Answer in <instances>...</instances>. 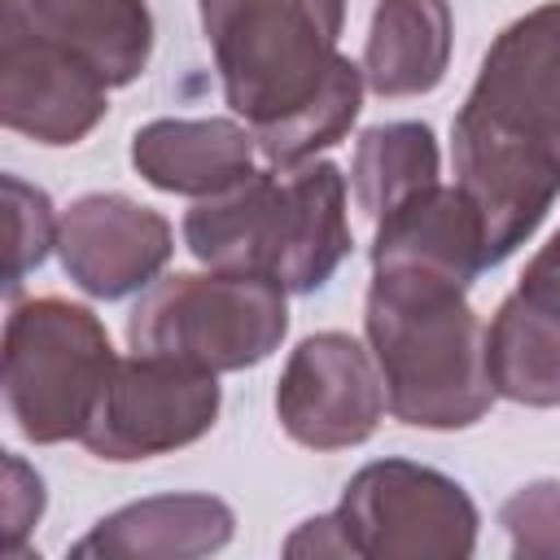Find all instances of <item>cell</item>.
Returning <instances> with one entry per match:
<instances>
[{
  "mask_svg": "<svg viewBox=\"0 0 560 560\" xmlns=\"http://www.w3.org/2000/svg\"><path fill=\"white\" fill-rule=\"evenodd\" d=\"M4 201H9V228H13L4 280H9V293H18L22 276L35 271L48 258V249L57 245L61 219L52 214L48 192L35 188V184H26V179H18V175H4Z\"/></svg>",
  "mask_w": 560,
  "mask_h": 560,
  "instance_id": "obj_19",
  "label": "cell"
},
{
  "mask_svg": "<svg viewBox=\"0 0 560 560\" xmlns=\"http://www.w3.org/2000/svg\"><path fill=\"white\" fill-rule=\"evenodd\" d=\"M39 516H44V477L22 455H4V538H9V556L22 551V538L35 529Z\"/></svg>",
  "mask_w": 560,
  "mask_h": 560,
  "instance_id": "obj_21",
  "label": "cell"
},
{
  "mask_svg": "<svg viewBox=\"0 0 560 560\" xmlns=\"http://www.w3.org/2000/svg\"><path fill=\"white\" fill-rule=\"evenodd\" d=\"M236 512L214 494H153L101 516L70 556L92 560H197L232 542Z\"/></svg>",
  "mask_w": 560,
  "mask_h": 560,
  "instance_id": "obj_14",
  "label": "cell"
},
{
  "mask_svg": "<svg viewBox=\"0 0 560 560\" xmlns=\"http://www.w3.org/2000/svg\"><path fill=\"white\" fill-rule=\"evenodd\" d=\"M516 289L538 293V298H547V302H560V228H556V236L525 262Z\"/></svg>",
  "mask_w": 560,
  "mask_h": 560,
  "instance_id": "obj_23",
  "label": "cell"
},
{
  "mask_svg": "<svg viewBox=\"0 0 560 560\" xmlns=\"http://www.w3.org/2000/svg\"><path fill=\"white\" fill-rule=\"evenodd\" d=\"M486 372L494 398L521 407H560V302L508 293L486 332Z\"/></svg>",
  "mask_w": 560,
  "mask_h": 560,
  "instance_id": "obj_17",
  "label": "cell"
},
{
  "mask_svg": "<svg viewBox=\"0 0 560 560\" xmlns=\"http://www.w3.org/2000/svg\"><path fill=\"white\" fill-rule=\"evenodd\" d=\"M451 122L560 166V0L508 22Z\"/></svg>",
  "mask_w": 560,
  "mask_h": 560,
  "instance_id": "obj_8",
  "label": "cell"
},
{
  "mask_svg": "<svg viewBox=\"0 0 560 560\" xmlns=\"http://www.w3.org/2000/svg\"><path fill=\"white\" fill-rule=\"evenodd\" d=\"M372 267H411L446 276L464 289L490 267L486 232L472 201L459 184H429L424 192L407 197L389 214L376 219L372 236Z\"/></svg>",
  "mask_w": 560,
  "mask_h": 560,
  "instance_id": "obj_13",
  "label": "cell"
},
{
  "mask_svg": "<svg viewBox=\"0 0 560 560\" xmlns=\"http://www.w3.org/2000/svg\"><path fill=\"white\" fill-rule=\"evenodd\" d=\"M455 18L446 0H376L363 79L376 96H424L446 79Z\"/></svg>",
  "mask_w": 560,
  "mask_h": 560,
  "instance_id": "obj_16",
  "label": "cell"
},
{
  "mask_svg": "<svg viewBox=\"0 0 560 560\" xmlns=\"http://www.w3.org/2000/svg\"><path fill=\"white\" fill-rule=\"evenodd\" d=\"M254 131L236 118H153L131 136V166L175 197H214L254 166Z\"/></svg>",
  "mask_w": 560,
  "mask_h": 560,
  "instance_id": "obj_15",
  "label": "cell"
},
{
  "mask_svg": "<svg viewBox=\"0 0 560 560\" xmlns=\"http://www.w3.org/2000/svg\"><path fill=\"white\" fill-rule=\"evenodd\" d=\"M438 166L442 153L429 122H376L354 140L350 192L368 219H381L407 197L438 184Z\"/></svg>",
  "mask_w": 560,
  "mask_h": 560,
  "instance_id": "obj_18",
  "label": "cell"
},
{
  "mask_svg": "<svg viewBox=\"0 0 560 560\" xmlns=\"http://www.w3.org/2000/svg\"><path fill=\"white\" fill-rule=\"evenodd\" d=\"M109 83L57 44L0 31V122L35 144L66 149L96 131Z\"/></svg>",
  "mask_w": 560,
  "mask_h": 560,
  "instance_id": "obj_11",
  "label": "cell"
},
{
  "mask_svg": "<svg viewBox=\"0 0 560 560\" xmlns=\"http://www.w3.org/2000/svg\"><path fill=\"white\" fill-rule=\"evenodd\" d=\"M0 31L66 48L109 88H127L153 57V13L144 0H4Z\"/></svg>",
  "mask_w": 560,
  "mask_h": 560,
  "instance_id": "obj_12",
  "label": "cell"
},
{
  "mask_svg": "<svg viewBox=\"0 0 560 560\" xmlns=\"http://www.w3.org/2000/svg\"><path fill=\"white\" fill-rule=\"evenodd\" d=\"M223 101L267 166L311 162L350 136L363 66L337 52L346 0H197Z\"/></svg>",
  "mask_w": 560,
  "mask_h": 560,
  "instance_id": "obj_1",
  "label": "cell"
},
{
  "mask_svg": "<svg viewBox=\"0 0 560 560\" xmlns=\"http://www.w3.org/2000/svg\"><path fill=\"white\" fill-rule=\"evenodd\" d=\"M284 556H350V542H346V534H341L337 512H324V516L302 521V525L284 538Z\"/></svg>",
  "mask_w": 560,
  "mask_h": 560,
  "instance_id": "obj_22",
  "label": "cell"
},
{
  "mask_svg": "<svg viewBox=\"0 0 560 560\" xmlns=\"http://www.w3.org/2000/svg\"><path fill=\"white\" fill-rule=\"evenodd\" d=\"M57 254L61 271L88 298L118 302L162 276L175 254V232L166 214L122 192H88L61 210Z\"/></svg>",
  "mask_w": 560,
  "mask_h": 560,
  "instance_id": "obj_10",
  "label": "cell"
},
{
  "mask_svg": "<svg viewBox=\"0 0 560 560\" xmlns=\"http://www.w3.org/2000/svg\"><path fill=\"white\" fill-rule=\"evenodd\" d=\"M118 354L101 315L70 298H26L4 324V407L35 446L79 442Z\"/></svg>",
  "mask_w": 560,
  "mask_h": 560,
  "instance_id": "obj_5",
  "label": "cell"
},
{
  "mask_svg": "<svg viewBox=\"0 0 560 560\" xmlns=\"http://www.w3.org/2000/svg\"><path fill=\"white\" fill-rule=\"evenodd\" d=\"M184 245L201 267L262 276L284 293H315L354 245L346 175L324 158L249 171L184 214Z\"/></svg>",
  "mask_w": 560,
  "mask_h": 560,
  "instance_id": "obj_3",
  "label": "cell"
},
{
  "mask_svg": "<svg viewBox=\"0 0 560 560\" xmlns=\"http://www.w3.org/2000/svg\"><path fill=\"white\" fill-rule=\"evenodd\" d=\"M219 407L223 389L214 372L131 354L114 363L79 442L109 464H136L206 438L219 420Z\"/></svg>",
  "mask_w": 560,
  "mask_h": 560,
  "instance_id": "obj_7",
  "label": "cell"
},
{
  "mask_svg": "<svg viewBox=\"0 0 560 560\" xmlns=\"http://www.w3.org/2000/svg\"><path fill=\"white\" fill-rule=\"evenodd\" d=\"M499 525L516 560H560V481H529L508 494Z\"/></svg>",
  "mask_w": 560,
  "mask_h": 560,
  "instance_id": "obj_20",
  "label": "cell"
},
{
  "mask_svg": "<svg viewBox=\"0 0 560 560\" xmlns=\"http://www.w3.org/2000/svg\"><path fill=\"white\" fill-rule=\"evenodd\" d=\"M363 332L394 420L411 429H468L490 411L486 328L464 284L411 267H372Z\"/></svg>",
  "mask_w": 560,
  "mask_h": 560,
  "instance_id": "obj_2",
  "label": "cell"
},
{
  "mask_svg": "<svg viewBox=\"0 0 560 560\" xmlns=\"http://www.w3.org/2000/svg\"><path fill=\"white\" fill-rule=\"evenodd\" d=\"M385 411L389 402L381 368L372 350L359 346L350 332H311L289 350L284 372L276 381V420L298 446H363Z\"/></svg>",
  "mask_w": 560,
  "mask_h": 560,
  "instance_id": "obj_9",
  "label": "cell"
},
{
  "mask_svg": "<svg viewBox=\"0 0 560 560\" xmlns=\"http://www.w3.org/2000/svg\"><path fill=\"white\" fill-rule=\"evenodd\" d=\"M354 560H468L477 551V503L468 490L416 459L363 464L337 503Z\"/></svg>",
  "mask_w": 560,
  "mask_h": 560,
  "instance_id": "obj_6",
  "label": "cell"
},
{
  "mask_svg": "<svg viewBox=\"0 0 560 560\" xmlns=\"http://www.w3.org/2000/svg\"><path fill=\"white\" fill-rule=\"evenodd\" d=\"M289 332L284 289L236 271H175L144 289L127 315L136 354L175 359L206 372H245L280 350Z\"/></svg>",
  "mask_w": 560,
  "mask_h": 560,
  "instance_id": "obj_4",
  "label": "cell"
}]
</instances>
